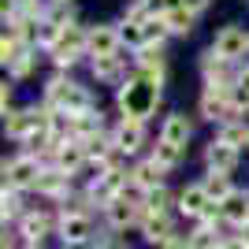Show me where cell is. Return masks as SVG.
Here are the masks:
<instances>
[{
  "mask_svg": "<svg viewBox=\"0 0 249 249\" xmlns=\"http://www.w3.org/2000/svg\"><path fill=\"white\" fill-rule=\"evenodd\" d=\"M160 101H164V86L153 82V78L142 74V71H134L119 89H115V104H119V112H123L126 119H142V123H149V119L156 115Z\"/></svg>",
  "mask_w": 249,
  "mask_h": 249,
  "instance_id": "6da1fadb",
  "label": "cell"
},
{
  "mask_svg": "<svg viewBox=\"0 0 249 249\" xmlns=\"http://www.w3.org/2000/svg\"><path fill=\"white\" fill-rule=\"evenodd\" d=\"M41 104L56 112H86V108H93V93L82 82H74L67 71H56L41 89Z\"/></svg>",
  "mask_w": 249,
  "mask_h": 249,
  "instance_id": "7a4b0ae2",
  "label": "cell"
},
{
  "mask_svg": "<svg viewBox=\"0 0 249 249\" xmlns=\"http://www.w3.org/2000/svg\"><path fill=\"white\" fill-rule=\"evenodd\" d=\"M45 56L52 60L56 71H71V67H78L82 60H89V52H86V26H78V22L67 26L63 37H60V45L52 52H45Z\"/></svg>",
  "mask_w": 249,
  "mask_h": 249,
  "instance_id": "3957f363",
  "label": "cell"
},
{
  "mask_svg": "<svg viewBox=\"0 0 249 249\" xmlns=\"http://www.w3.org/2000/svg\"><path fill=\"white\" fill-rule=\"evenodd\" d=\"M197 115L201 119H208V123H227V119H242L238 104H234V97H231V89H216V86H205L197 97Z\"/></svg>",
  "mask_w": 249,
  "mask_h": 249,
  "instance_id": "277c9868",
  "label": "cell"
},
{
  "mask_svg": "<svg viewBox=\"0 0 249 249\" xmlns=\"http://www.w3.org/2000/svg\"><path fill=\"white\" fill-rule=\"evenodd\" d=\"M212 52L223 56V60H231V63L249 60V30H246V26H238V22L219 26L216 37H212Z\"/></svg>",
  "mask_w": 249,
  "mask_h": 249,
  "instance_id": "5b68a950",
  "label": "cell"
},
{
  "mask_svg": "<svg viewBox=\"0 0 249 249\" xmlns=\"http://www.w3.org/2000/svg\"><path fill=\"white\" fill-rule=\"evenodd\" d=\"M41 160L34 153L22 149L19 156H11L8 164H4V186H15V190H34L37 186V178H41Z\"/></svg>",
  "mask_w": 249,
  "mask_h": 249,
  "instance_id": "8992f818",
  "label": "cell"
},
{
  "mask_svg": "<svg viewBox=\"0 0 249 249\" xmlns=\"http://www.w3.org/2000/svg\"><path fill=\"white\" fill-rule=\"evenodd\" d=\"M119 49H123L119 22H97V26H86V52H89V56H115Z\"/></svg>",
  "mask_w": 249,
  "mask_h": 249,
  "instance_id": "52a82bcc",
  "label": "cell"
},
{
  "mask_svg": "<svg viewBox=\"0 0 249 249\" xmlns=\"http://www.w3.org/2000/svg\"><path fill=\"white\" fill-rule=\"evenodd\" d=\"M56 234L63 238V246H74V242H93V216H89V212H60Z\"/></svg>",
  "mask_w": 249,
  "mask_h": 249,
  "instance_id": "ba28073f",
  "label": "cell"
},
{
  "mask_svg": "<svg viewBox=\"0 0 249 249\" xmlns=\"http://www.w3.org/2000/svg\"><path fill=\"white\" fill-rule=\"evenodd\" d=\"M56 223H60V216H52L45 208H30V212L19 216V234L26 242H45L52 231H56Z\"/></svg>",
  "mask_w": 249,
  "mask_h": 249,
  "instance_id": "9c48e42d",
  "label": "cell"
},
{
  "mask_svg": "<svg viewBox=\"0 0 249 249\" xmlns=\"http://www.w3.org/2000/svg\"><path fill=\"white\" fill-rule=\"evenodd\" d=\"M142 227V238L149 246H167V242L175 238V219L171 212H145V219L138 223Z\"/></svg>",
  "mask_w": 249,
  "mask_h": 249,
  "instance_id": "30bf717a",
  "label": "cell"
},
{
  "mask_svg": "<svg viewBox=\"0 0 249 249\" xmlns=\"http://www.w3.org/2000/svg\"><path fill=\"white\" fill-rule=\"evenodd\" d=\"M112 138H115V145L123 149L126 156H134L138 149L145 145V123H142V119H119V123L112 126Z\"/></svg>",
  "mask_w": 249,
  "mask_h": 249,
  "instance_id": "8fae6325",
  "label": "cell"
},
{
  "mask_svg": "<svg viewBox=\"0 0 249 249\" xmlns=\"http://www.w3.org/2000/svg\"><path fill=\"white\" fill-rule=\"evenodd\" d=\"M104 216H108V223H112V231H126V227H134V223H142L145 219V208L138 205V201H112V205H104Z\"/></svg>",
  "mask_w": 249,
  "mask_h": 249,
  "instance_id": "7c38bea8",
  "label": "cell"
},
{
  "mask_svg": "<svg viewBox=\"0 0 249 249\" xmlns=\"http://www.w3.org/2000/svg\"><path fill=\"white\" fill-rule=\"evenodd\" d=\"M34 190H37L41 197H49V201H63L67 194H71V175L60 171L56 164H49V167H41V178H37Z\"/></svg>",
  "mask_w": 249,
  "mask_h": 249,
  "instance_id": "4fadbf2b",
  "label": "cell"
},
{
  "mask_svg": "<svg viewBox=\"0 0 249 249\" xmlns=\"http://www.w3.org/2000/svg\"><path fill=\"white\" fill-rule=\"evenodd\" d=\"M238 160H242V149H234V145H227V142H219V138H212L208 142V149H205V164H208V171H234L238 167Z\"/></svg>",
  "mask_w": 249,
  "mask_h": 249,
  "instance_id": "5bb4252c",
  "label": "cell"
},
{
  "mask_svg": "<svg viewBox=\"0 0 249 249\" xmlns=\"http://www.w3.org/2000/svg\"><path fill=\"white\" fill-rule=\"evenodd\" d=\"M160 138L171 142V145H190V138H194V123H190L186 112H167L164 123H160Z\"/></svg>",
  "mask_w": 249,
  "mask_h": 249,
  "instance_id": "9a60e30c",
  "label": "cell"
},
{
  "mask_svg": "<svg viewBox=\"0 0 249 249\" xmlns=\"http://www.w3.org/2000/svg\"><path fill=\"white\" fill-rule=\"evenodd\" d=\"M208 205H212V197H208L205 182H190V186H182V194H178V212L190 219H201L208 212Z\"/></svg>",
  "mask_w": 249,
  "mask_h": 249,
  "instance_id": "2e32d148",
  "label": "cell"
},
{
  "mask_svg": "<svg viewBox=\"0 0 249 249\" xmlns=\"http://www.w3.org/2000/svg\"><path fill=\"white\" fill-rule=\"evenodd\" d=\"M164 175H167V167L164 164H156L153 156L149 160H142V164L130 167V178H134L142 190H153V186H164Z\"/></svg>",
  "mask_w": 249,
  "mask_h": 249,
  "instance_id": "e0dca14e",
  "label": "cell"
},
{
  "mask_svg": "<svg viewBox=\"0 0 249 249\" xmlns=\"http://www.w3.org/2000/svg\"><path fill=\"white\" fill-rule=\"evenodd\" d=\"M219 208H223V216H227L231 227H242V223L249 219V194L246 190H234L231 197L219 201Z\"/></svg>",
  "mask_w": 249,
  "mask_h": 249,
  "instance_id": "ac0fdd59",
  "label": "cell"
},
{
  "mask_svg": "<svg viewBox=\"0 0 249 249\" xmlns=\"http://www.w3.org/2000/svg\"><path fill=\"white\" fill-rule=\"evenodd\" d=\"M216 138H219V142H227V145H234V149H246L249 123H246V119H227V123L216 126Z\"/></svg>",
  "mask_w": 249,
  "mask_h": 249,
  "instance_id": "d6986e66",
  "label": "cell"
},
{
  "mask_svg": "<svg viewBox=\"0 0 249 249\" xmlns=\"http://www.w3.org/2000/svg\"><path fill=\"white\" fill-rule=\"evenodd\" d=\"M119 37H123V49H130V52H142V49H149L145 22H130V19H123V22H119Z\"/></svg>",
  "mask_w": 249,
  "mask_h": 249,
  "instance_id": "ffe728a7",
  "label": "cell"
},
{
  "mask_svg": "<svg viewBox=\"0 0 249 249\" xmlns=\"http://www.w3.org/2000/svg\"><path fill=\"white\" fill-rule=\"evenodd\" d=\"M37 52H41V49L26 45L22 56H15V60L8 63V78H11V82H19V78H30V74H34V67H37Z\"/></svg>",
  "mask_w": 249,
  "mask_h": 249,
  "instance_id": "44dd1931",
  "label": "cell"
},
{
  "mask_svg": "<svg viewBox=\"0 0 249 249\" xmlns=\"http://www.w3.org/2000/svg\"><path fill=\"white\" fill-rule=\"evenodd\" d=\"M164 22H167V30H171V37H186L190 30H194V22H197V15L182 4V8H175V11H167L164 15Z\"/></svg>",
  "mask_w": 249,
  "mask_h": 249,
  "instance_id": "7402d4cb",
  "label": "cell"
},
{
  "mask_svg": "<svg viewBox=\"0 0 249 249\" xmlns=\"http://www.w3.org/2000/svg\"><path fill=\"white\" fill-rule=\"evenodd\" d=\"M201 182H205V190H208V197H212V201H223V197L234 194V182H231L227 171H208Z\"/></svg>",
  "mask_w": 249,
  "mask_h": 249,
  "instance_id": "603a6c76",
  "label": "cell"
},
{
  "mask_svg": "<svg viewBox=\"0 0 249 249\" xmlns=\"http://www.w3.org/2000/svg\"><path fill=\"white\" fill-rule=\"evenodd\" d=\"M182 153H186L182 145H171V142H164V138H156V145H153V153H149V156H153L156 164H164L167 171H171V167L182 164Z\"/></svg>",
  "mask_w": 249,
  "mask_h": 249,
  "instance_id": "cb8c5ba5",
  "label": "cell"
},
{
  "mask_svg": "<svg viewBox=\"0 0 249 249\" xmlns=\"http://www.w3.org/2000/svg\"><path fill=\"white\" fill-rule=\"evenodd\" d=\"M171 205H178V197H171V194H167V186L145 190V201H142V208H145V212H167Z\"/></svg>",
  "mask_w": 249,
  "mask_h": 249,
  "instance_id": "d4e9b609",
  "label": "cell"
},
{
  "mask_svg": "<svg viewBox=\"0 0 249 249\" xmlns=\"http://www.w3.org/2000/svg\"><path fill=\"white\" fill-rule=\"evenodd\" d=\"M186 238H190V249H219L223 246V238H219L212 227H205V223H197V231L186 234Z\"/></svg>",
  "mask_w": 249,
  "mask_h": 249,
  "instance_id": "484cf974",
  "label": "cell"
},
{
  "mask_svg": "<svg viewBox=\"0 0 249 249\" xmlns=\"http://www.w3.org/2000/svg\"><path fill=\"white\" fill-rule=\"evenodd\" d=\"M19 194H22V190H15V186H4V194H0V216H4V223H8V219H15V216H22Z\"/></svg>",
  "mask_w": 249,
  "mask_h": 249,
  "instance_id": "4316f807",
  "label": "cell"
},
{
  "mask_svg": "<svg viewBox=\"0 0 249 249\" xmlns=\"http://www.w3.org/2000/svg\"><path fill=\"white\" fill-rule=\"evenodd\" d=\"M11 97H15V89H11V78L4 86H0V112H8L11 108Z\"/></svg>",
  "mask_w": 249,
  "mask_h": 249,
  "instance_id": "83f0119b",
  "label": "cell"
},
{
  "mask_svg": "<svg viewBox=\"0 0 249 249\" xmlns=\"http://www.w3.org/2000/svg\"><path fill=\"white\" fill-rule=\"evenodd\" d=\"M219 249H249V246L238 238V234H234V238H223V246H219Z\"/></svg>",
  "mask_w": 249,
  "mask_h": 249,
  "instance_id": "f1b7e54d",
  "label": "cell"
},
{
  "mask_svg": "<svg viewBox=\"0 0 249 249\" xmlns=\"http://www.w3.org/2000/svg\"><path fill=\"white\" fill-rule=\"evenodd\" d=\"M208 4H212V0H186V8L194 11V15H201V11H205Z\"/></svg>",
  "mask_w": 249,
  "mask_h": 249,
  "instance_id": "f546056e",
  "label": "cell"
},
{
  "mask_svg": "<svg viewBox=\"0 0 249 249\" xmlns=\"http://www.w3.org/2000/svg\"><path fill=\"white\" fill-rule=\"evenodd\" d=\"M238 238H242V242H246V246H249V219H246V223H242V227H238Z\"/></svg>",
  "mask_w": 249,
  "mask_h": 249,
  "instance_id": "4dcf8cb0",
  "label": "cell"
},
{
  "mask_svg": "<svg viewBox=\"0 0 249 249\" xmlns=\"http://www.w3.org/2000/svg\"><path fill=\"white\" fill-rule=\"evenodd\" d=\"M26 249H45V242H30V246H26Z\"/></svg>",
  "mask_w": 249,
  "mask_h": 249,
  "instance_id": "1f68e13d",
  "label": "cell"
},
{
  "mask_svg": "<svg viewBox=\"0 0 249 249\" xmlns=\"http://www.w3.org/2000/svg\"><path fill=\"white\" fill-rule=\"evenodd\" d=\"M246 149H249V142H246Z\"/></svg>",
  "mask_w": 249,
  "mask_h": 249,
  "instance_id": "d6a6232c",
  "label": "cell"
},
{
  "mask_svg": "<svg viewBox=\"0 0 249 249\" xmlns=\"http://www.w3.org/2000/svg\"><path fill=\"white\" fill-rule=\"evenodd\" d=\"M246 4H249V0H246Z\"/></svg>",
  "mask_w": 249,
  "mask_h": 249,
  "instance_id": "836d02e7",
  "label": "cell"
}]
</instances>
